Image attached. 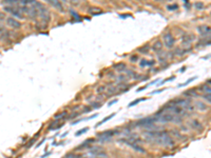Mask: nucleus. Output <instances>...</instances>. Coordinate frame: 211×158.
<instances>
[{"label":"nucleus","mask_w":211,"mask_h":158,"mask_svg":"<svg viewBox=\"0 0 211 158\" xmlns=\"http://www.w3.org/2000/svg\"><path fill=\"white\" fill-rule=\"evenodd\" d=\"M146 64H147V60H146V59H142L140 62H139V65H140L142 68L146 67Z\"/></svg>","instance_id":"obj_44"},{"label":"nucleus","mask_w":211,"mask_h":158,"mask_svg":"<svg viewBox=\"0 0 211 158\" xmlns=\"http://www.w3.org/2000/svg\"><path fill=\"white\" fill-rule=\"evenodd\" d=\"M106 89H107V86H99L98 88H96V90H95V91H96V93H97V94H103V92L106 91Z\"/></svg>","instance_id":"obj_30"},{"label":"nucleus","mask_w":211,"mask_h":158,"mask_svg":"<svg viewBox=\"0 0 211 158\" xmlns=\"http://www.w3.org/2000/svg\"><path fill=\"white\" fill-rule=\"evenodd\" d=\"M197 33L202 36H210V26L208 25H200L197 28Z\"/></svg>","instance_id":"obj_10"},{"label":"nucleus","mask_w":211,"mask_h":158,"mask_svg":"<svg viewBox=\"0 0 211 158\" xmlns=\"http://www.w3.org/2000/svg\"><path fill=\"white\" fill-rule=\"evenodd\" d=\"M33 6L36 8L37 12H38V15H39V17H40V19H41L42 22H45V23L50 22L51 13L47 8V6H43L41 2H37V1H35V2L33 3Z\"/></svg>","instance_id":"obj_1"},{"label":"nucleus","mask_w":211,"mask_h":158,"mask_svg":"<svg viewBox=\"0 0 211 158\" xmlns=\"http://www.w3.org/2000/svg\"><path fill=\"white\" fill-rule=\"evenodd\" d=\"M67 116H68V112L64 111V112H61V113L57 114V115H55L54 118H55L56 120H59L60 118H64V117H67Z\"/></svg>","instance_id":"obj_24"},{"label":"nucleus","mask_w":211,"mask_h":158,"mask_svg":"<svg viewBox=\"0 0 211 158\" xmlns=\"http://www.w3.org/2000/svg\"><path fill=\"white\" fill-rule=\"evenodd\" d=\"M145 100V98H142V99H136V100H134V101H132V102H130L129 103V108H131V106H134V105L136 104V103H139L140 101H144Z\"/></svg>","instance_id":"obj_34"},{"label":"nucleus","mask_w":211,"mask_h":158,"mask_svg":"<svg viewBox=\"0 0 211 158\" xmlns=\"http://www.w3.org/2000/svg\"><path fill=\"white\" fill-rule=\"evenodd\" d=\"M201 90H203L205 93H210V86H204L201 88Z\"/></svg>","instance_id":"obj_40"},{"label":"nucleus","mask_w":211,"mask_h":158,"mask_svg":"<svg viewBox=\"0 0 211 158\" xmlns=\"http://www.w3.org/2000/svg\"><path fill=\"white\" fill-rule=\"evenodd\" d=\"M64 158H82L81 154H74V153H69L67 155L64 156Z\"/></svg>","instance_id":"obj_23"},{"label":"nucleus","mask_w":211,"mask_h":158,"mask_svg":"<svg viewBox=\"0 0 211 158\" xmlns=\"http://www.w3.org/2000/svg\"><path fill=\"white\" fill-rule=\"evenodd\" d=\"M116 134H118V131L110 130V131H107V132H103V133L100 134L99 138L101 139V140H110V138H111L112 136L116 135Z\"/></svg>","instance_id":"obj_9"},{"label":"nucleus","mask_w":211,"mask_h":158,"mask_svg":"<svg viewBox=\"0 0 211 158\" xmlns=\"http://www.w3.org/2000/svg\"><path fill=\"white\" fill-rule=\"evenodd\" d=\"M92 97H93V96H92V95H90V96H88V97H87L86 99H87V100H91Z\"/></svg>","instance_id":"obj_53"},{"label":"nucleus","mask_w":211,"mask_h":158,"mask_svg":"<svg viewBox=\"0 0 211 158\" xmlns=\"http://www.w3.org/2000/svg\"><path fill=\"white\" fill-rule=\"evenodd\" d=\"M113 69L115 70V71H117V72H125L126 70H127V65H126V63H124V62H118V63L116 64H113Z\"/></svg>","instance_id":"obj_13"},{"label":"nucleus","mask_w":211,"mask_h":158,"mask_svg":"<svg viewBox=\"0 0 211 158\" xmlns=\"http://www.w3.org/2000/svg\"><path fill=\"white\" fill-rule=\"evenodd\" d=\"M189 125H190V128L193 129V130H203V125H202V122L200 121V120L197 119H192L191 121L189 122Z\"/></svg>","instance_id":"obj_11"},{"label":"nucleus","mask_w":211,"mask_h":158,"mask_svg":"<svg viewBox=\"0 0 211 158\" xmlns=\"http://www.w3.org/2000/svg\"><path fill=\"white\" fill-rule=\"evenodd\" d=\"M82 158H109L108 154L103 152V148L100 147H90L89 153L83 154Z\"/></svg>","instance_id":"obj_2"},{"label":"nucleus","mask_w":211,"mask_h":158,"mask_svg":"<svg viewBox=\"0 0 211 158\" xmlns=\"http://www.w3.org/2000/svg\"><path fill=\"white\" fill-rule=\"evenodd\" d=\"M58 122H59V120H56L55 119V121H53L52 123H51L49 127H48V131H53V130H55L56 129V125H58Z\"/></svg>","instance_id":"obj_26"},{"label":"nucleus","mask_w":211,"mask_h":158,"mask_svg":"<svg viewBox=\"0 0 211 158\" xmlns=\"http://www.w3.org/2000/svg\"><path fill=\"white\" fill-rule=\"evenodd\" d=\"M156 1H161V0H156Z\"/></svg>","instance_id":"obj_54"},{"label":"nucleus","mask_w":211,"mask_h":158,"mask_svg":"<svg viewBox=\"0 0 211 158\" xmlns=\"http://www.w3.org/2000/svg\"><path fill=\"white\" fill-rule=\"evenodd\" d=\"M193 105H194V108H196L201 112L207 111V109H208V105L205 104L203 101H195V103Z\"/></svg>","instance_id":"obj_14"},{"label":"nucleus","mask_w":211,"mask_h":158,"mask_svg":"<svg viewBox=\"0 0 211 158\" xmlns=\"http://www.w3.org/2000/svg\"><path fill=\"white\" fill-rule=\"evenodd\" d=\"M128 145L132 148L133 150L137 151V152H140V153H145V152H146V150H145L144 148L140 147L138 143H130V144H128Z\"/></svg>","instance_id":"obj_16"},{"label":"nucleus","mask_w":211,"mask_h":158,"mask_svg":"<svg viewBox=\"0 0 211 158\" xmlns=\"http://www.w3.org/2000/svg\"><path fill=\"white\" fill-rule=\"evenodd\" d=\"M3 20H4V14H3V13H0V22L3 21Z\"/></svg>","instance_id":"obj_50"},{"label":"nucleus","mask_w":211,"mask_h":158,"mask_svg":"<svg viewBox=\"0 0 211 158\" xmlns=\"http://www.w3.org/2000/svg\"><path fill=\"white\" fill-rule=\"evenodd\" d=\"M35 140H36V139H35V138L32 139V140H31V142H29V143L27 144V147H25V148H27V149H29V148H30L31 145H32V144H33L34 142H35Z\"/></svg>","instance_id":"obj_45"},{"label":"nucleus","mask_w":211,"mask_h":158,"mask_svg":"<svg viewBox=\"0 0 211 158\" xmlns=\"http://www.w3.org/2000/svg\"><path fill=\"white\" fill-rule=\"evenodd\" d=\"M186 52L187 51L184 50V49H182V47H177V49H175V54H176L177 56H183Z\"/></svg>","instance_id":"obj_28"},{"label":"nucleus","mask_w":211,"mask_h":158,"mask_svg":"<svg viewBox=\"0 0 211 158\" xmlns=\"http://www.w3.org/2000/svg\"><path fill=\"white\" fill-rule=\"evenodd\" d=\"M107 92H108L109 95H112V94H115L118 92V86H111V88H107Z\"/></svg>","instance_id":"obj_22"},{"label":"nucleus","mask_w":211,"mask_h":158,"mask_svg":"<svg viewBox=\"0 0 211 158\" xmlns=\"http://www.w3.org/2000/svg\"><path fill=\"white\" fill-rule=\"evenodd\" d=\"M81 114H82L81 112H73V113H71L69 116H68V118H69V119H74V118L78 117L79 115H81Z\"/></svg>","instance_id":"obj_29"},{"label":"nucleus","mask_w":211,"mask_h":158,"mask_svg":"<svg viewBox=\"0 0 211 158\" xmlns=\"http://www.w3.org/2000/svg\"><path fill=\"white\" fill-rule=\"evenodd\" d=\"M195 8H197V10H203L204 8H205V6H204L203 2H195Z\"/></svg>","instance_id":"obj_35"},{"label":"nucleus","mask_w":211,"mask_h":158,"mask_svg":"<svg viewBox=\"0 0 211 158\" xmlns=\"http://www.w3.org/2000/svg\"><path fill=\"white\" fill-rule=\"evenodd\" d=\"M175 119V115L171 113H166L163 114L161 117H159V121L163 122V123H167V122H173Z\"/></svg>","instance_id":"obj_8"},{"label":"nucleus","mask_w":211,"mask_h":158,"mask_svg":"<svg viewBox=\"0 0 211 158\" xmlns=\"http://www.w3.org/2000/svg\"><path fill=\"white\" fill-rule=\"evenodd\" d=\"M163 47H164V45H163V42L161 41V40H157V41H155L154 43H153L152 45V51L153 52H155L156 54L159 52H161V50H163Z\"/></svg>","instance_id":"obj_12"},{"label":"nucleus","mask_w":211,"mask_h":158,"mask_svg":"<svg viewBox=\"0 0 211 158\" xmlns=\"http://www.w3.org/2000/svg\"><path fill=\"white\" fill-rule=\"evenodd\" d=\"M173 79H175V76H171V77L168 78V79H166V80L161 81V83H165V82H167V81H171V80H173Z\"/></svg>","instance_id":"obj_47"},{"label":"nucleus","mask_w":211,"mask_h":158,"mask_svg":"<svg viewBox=\"0 0 211 158\" xmlns=\"http://www.w3.org/2000/svg\"><path fill=\"white\" fill-rule=\"evenodd\" d=\"M181 131H183V132H187V131H188V129H187V127H185V125H182V127H181Z\"/></svg>","instance_id":"obj_49"},{"label":"nucleus","mask_w":211,"mask_h":158,"mask_svg":"<svg viewBox=\"0 0 211 158\" xmlns=\"http://www.w3.org/2000/svg\"><path fill=\"white\" fill-rule=\"evenodd\" d=\"M197 45H210V36L207 38H201Z\"/></svg>","instance_id":"obj_18"},{"label":"nucleus","mask_w":211,"mask_h":158,"mask_svg":"<svg viewBox=\"0 0 211 158\" xmlns=\"http://www.w3.org/2000/svg\"><path fill=\"white\" fill-rule=\"evenodd\" d=\"M149 51H150V47H149V45H144L143 47H138L137 49V52L139 53V54H144V55H146V54H148L149 53Z\"/></svg>","instance_id":"obj_15"},{"label":"nucleus","mask_w":211,"mask_h":158,"mask_svg":"<svg viewBox=\"0 0 211 158\" xmlns=\"http://www.w3.org/2000/svg\"><path fill=\"white\" fill-rule=\"evenodd\" d=\"M156 82H158V79H156V80H154V81H152L151 83H149V86H152V84H154V83H156Z\"/></svg>","instance_id":"obj_51"},{"label":"nucleus","mask_w":211,"mask_h":158,"mask_svg":"<svg viewBox=\"0 0 211 158\" xmlns=\"http://www.w3.org/2000/svg\"><path fill=\"white\" fill-rule=\"evenodd\" d=\"M157 118H155V117H147V118H144V119L142 120H138V121L136 122V125L137 127H146V128H152L151 125L154 123V122L157 121Z\"/></svg>","instance_id":"obj_4"},{"label":"nucleus","mask_w":211,"mask_h":158,"mask_svg":"<svg viewBox=\"0 0 211 158\" xmlns=\"http://www.w3.org/2000/svg\"><path fill=\"white\" fill-rule=\"evenodd\" d=\"M19 0H2L1 1V4L3 6H17Z\"/></svg>","instance_id":"obj_17"},{"label":"nucleus","mask_w":211,"mask_h":158,"mask_svg":"<svg viewBox=\"0 0 211 158\" xmlns=\"http://www.w3.org/2000/svg\"><path fill=\"white\" fill-rule=\"evenodd\" d=\"M117 101H118V100H117V99H114V100H111V101H110V102H109V103H108V105H109V106H111V105H113V104H114V103H116V102H117Z\"/></svg>","instance_id":"obj_48"},{"label":"nucleus","mask_w":211,"mask_h":158,"mask_svg":"<svg viewBox=\"0 0 211 158\" xmlns=\"http://www.w3.org/2000/svg\"><path fill=\"white\" fill-rule=\"evenodd\" d=\"M115 115H116V113H113V114H111V115H109L108 117H106V118H103V119L101 120V121H100V122H98V123H96V125H95V128H97V127H100V125H103V123H105V122H107L109 119H111L112 117H114V116H115Z\"/></svg>","instance_id":"obj_19"},{"label":"nucleus","mask_w":211,"mask_h":158,"mask_svg":"<svg viewBox=\"0 0 211 158\" xmlns=\"http://www.w3.org/2000/svg\"><path fill=\"white\" fill-rule=\"evenodd\" d=\"M91 111H92L91 106L87 105V106H85V108H83V110H82V112H81V113H82V114H87V113H90Z\"/></svg>","instance_id":"obj_37"},{"label":"nucleus","mask_w":211,"mask_h":158,"mask_svg":"<svg viewBox=\"0 0 211 158\" xmlns=\"http://www.w3.org/2000/svg\"><path fill=\"white\" fill-rule=\"evenodd\" d=\"M169 133H171L173 136H174V137H176V138H178V139H182V138H183V136L181 135V133H180V132H178L177 130H172V131H170Z\"/></svg>","instance_id":"obj_27"},{"label":"nucleus","mask_w":211,"mask_h":158,"mask_svg":"<svg viewBox=\"0 0 211 158\" xmlns=\"http://www.w3.org/2000/svg\"><path fill=\"white\" fill-rule=\"evenodd\" d=\"M90 106H91L92 109H99L103 106V104H101L99 101H93V102L90 103Z\"/></svg>","instance_id":"obj_25"},{"label":"nucleus","mask_w":211,"mask_h":158,"mask_svg":"<svg viewBox=\"0 0 211 158\" xmlns=\"http://www.w3.org/2000/svg\"><path fill=\"white\" fill-rule=\"evenodd\" d=\"M138 60V56L137 55H134V56H131V58H130V61L131 62H136V61Z\"/></svg>","instance_id":"obj_43"},{"label":"nucleus","mask_w":211,"mask_h":158,"mask_svg":"<svg viewBox=\"0 0 211 158\" xmlns=\"http://www.w3.org/2000/svg\"><path fill=\"white\" fill-rule=\"evenodd\" d=\"M167 8H168L169 11H172V10H177L178 6H177V4H174V6H167Z\"/></svg>","instance_id":"obj_42"},{"label":"nucleus","mask_w":211,"mask_h":158,"mask_svg":"<svg viewBox=\"0 0 211 158\" xmlns=\"http://www.w3.org/2000/svg\"><path fill=\"white\" fill-rule=\"evenodd\" d=\"M70 14L72 15V16L74 17V18H75L76 20H79V19H80V16H79V15H78L77 13H76V12L74 11V10H72V8L70 10Z\"/></svg>","instance_id":"obj_31"},{"label":"nucleus","mask_w":211,"mask_h":158,"mask_svg":"<svg viewBox=\"0 0 211 158\" xmlns=\"http://www.w3.org/2000/svg\"><path fill=\"white\" fill-rule=\"evenodd\" d=\"M156 61L155 60H147V64H146V67H152V65H154L155 64Z\"/></svg>","instance_id":"obj_41"},{"label":"nucleus","mask_w":211,"mask_h":158,"mask_svg":"<svg viewBox=\"0 0 211 158\" xmlns=\"http://www.w3.org/2000/svg\"><path fill=\"white\" fill-rule=\"evenodd\" d=\"M6 26H4V25H2V24H0V34L3 33V32H6Z\"/></svg>","instance_id":"obj_46"},{"label":"nucleus","mask_w":211,"mask_h":158,"mask_svg":"<svg viewBox=\"0 0 211 158\" xmlns=\"http://www.w3.org/2000/svg\"><path fill=\"white\" fill-rule=\"evenodd\" d=\"M45 2L51 4L53 8H55L56 10H58L60 13H64V8L62 6V3L60 2V0H45Z\"/></svg>","instance_id":"obj_7"},{"label":"nucleus","mask_w":211,"mask_h":158,"mask_svg":"<svg viewBox=\"0 0 211 158\" xmlns=\"http://www.w3.org/2000/svg\"><path fill=\"white\" fill-rule=\"evenodd\" d=\"M195 79H196V77H192V78H190V79H189V80H187L186 82H184L183 84H180V88H181V86H187V84H189V83L190 82H192V81L193 80H195Z\"/></svg>","instance_id":"obj_36"},{"label":"nucleus","mask_w":211,"mask_h":158,"mask_svg":"<svg viewBox=\"0 0 211 158\" xmlns=\"http://www.w3.org/2000/svg\"><path fill=\"white\" fill-rule=\"evenodd\" d=\"M6 23H8V26H11L12 29H14V30H19L21 29V23L14 18V17H8L6 18Z\"/></svg>","instance_id":"obj_5"},{"label":"nucleus","mask_w":211,"mask_h":158,"mask_svg":"<svg viewBox=\"0 0 211 158\" xmlns=\"http://www.w3.org/2000/svg\"><path fill=\"white\" fill-rule=\"evenodd\" d=\"M161 38H163V45H164L167 49L171 50V49L174 47L175 39H174V37H173V35L171 33H169V32H168V33H165Z\"/></svg>","instance_id":"obj_3"},{"label":"nucleus","mask_w":211,"mask_h":158,"mask_svg":"<svg viewBox=\"0 0 211 158\" xmlns=\"http://www.w3.org/2000/svg\"><path fill=\"white\" fill-rule=\"evenodd\" d=\"M88 12L91 13V14H93V15L101 14V10H100L99 8H90L89 10H88Z\"/></svg>","instance_id":"obj_21"},{"label":"nucleus","mask_w":211,"mask_h":158,"mask_svg":"<svg viewBox=\"0 0 211 158\" xmlns=\"http://www.w3.org/2000/svg\"><path fill=\"white\" fill-rule=\"evenodd\" d=\"M36 0H20V2L22 3V6H28V4H33Z\"/></svg>","instance_id":"obj_32"},{"label":"nucleus","mask_w":211,"mask_h":158,"mask_svg":"<svg viewBox=\"0 0 211 158\" xmlns=\"http://www.w3.org/2000/svg\"><path fill=\"white\" fill-rule=\"evenodd\" d=\"M210 96H211L210 93H206V94H204L203 96H202V97H203L204 99H205L208 103H210V102H211V97H210Z\"/></svg>","instance_id":"obj_33"},{"label":"nucleus","mask_w":211,"mask_h":158,"mask_svg":"<svg viewBox=\"0 0 211 158\" xmlns=\"http://www.w3.org/2000/svg\"><path fill=\"white\" fill-rule=\"evenodd\" d=\"M185 70H186V68L184 67V68H182L181 70H180V71H178V72H181V73H183V72H185Z\"/></svg>","instance_id":"obj_52"},{"label":"nucleus","mask_w":211,"mask_h":158,"mask_svg":"<svg viewBox=\"0 0 211 158\" xmlns=\"http://www.w3.org/2000/svg\"><path fill=\"white\" fill-rule=\"evenodd\" d=\"M194 35L192 34H185L183 37H182V45H183L184 47H190L192 43V41L194 40Z\"/></svg>","instance_id":"obj_6"},{"label":"nucleus","mask_w":211,"mask_h":158,"mask_svg":"<svg viewBox=\"0 0 211 158\" xmlns=\"http://www.w3.org/2000/svg\"><path fill=\"white\" fill-rule=\"evenodd\" d=\"M185 1H187V0H185Z\"/></svg>","instance_id":"obj_55"},{"label":"nucleus","mask_w":211,"mask_h":158,"mask_svg":"<svg viewBox=\"0 0 211 158\" xmlns=\"http://www.w3.org/2000/svg\"><path fill=\"white\" fill-rule=\"evenodd\" d=\"M88 130H89V128H83L81 131H78V132H76L75 135H76V136L82 135V134H83V133H86V132H87V131H88Z\"/></svg>","instance_id":"obj_39"},{"label":"nucleus","mask_w":211,"mask_h":158,"mask_svg":"<svg viewBox=\"0 0 211 158\" xmlns=\"http://www.w3.org/2000/svg\"><path fill=\"white\" fill-rule=\"evenodd\" d=\"M127 76L126 75H122V74H120V75H118L117 76V78H116V81L117 82H119V83H126L127 81H128V79H127Z\"/></svg>","instance_id":"obj_20"},{"label":"nucleus","mask_w":211,"mask_h":158,"mask_svg":"<svg viewBox=\"0 0 211 158\" xmlns=\"http://www.w3.org/2000/svg\"><path fill=\"white\" fill-rule=\"evenodd\" d=\"M174 123H177V125H180V123H182L183 122V117H181V116H175V119H174Z\"/></svg>","instance_id":"obj_38"}]
</instances>
